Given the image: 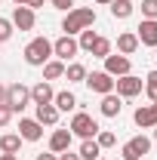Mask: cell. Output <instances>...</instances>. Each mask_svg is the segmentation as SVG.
<instances>
[{
	"mask_svg": "<svg viewBox=\"0 0 157 160\" xmlns=\"http://www.w3.org/2000/svg\"><path fill=\"white\" fill-rule=\"evenodd\" d=\"M93 25H96V9H93V6H74V9H68V16L62 19V31H65L68 37H74L83 28H93Z\"/></svg>",
	"mask_w": 157,
	"mask_h": 160,
	"instance_id": "obj_1",
	"label": "cell"
},
{
	"mask_svg": "<svg viewBox=\"0 0 157 160\" xmlns=\"http://www.w3.org/2000/svg\"><path fill=\"white\" fill-rule=\"evenodd\" d=\"M49 59H53V43L46 37H34L25 46V62H28V65H34V68L40 65V68H43Z\"/></svg>",
	"mask_w": 157,
	"mask_h": 160,
	"instance_id": "obj_2",
	"label": "cell"
},
{
	"mask_svg": "<svg viewBox=\"0 0 157 160\" xmlns=\"http://www.w3.org/2000/svg\"><path fill=\"white\" fill-rule=\"evenodd\" d=\"M68 129H71V136H80V139H96L102 126L96 123V117H93V114L77 111V114L71 117V126H68Z\"/></svg>",
	"mask_w": 157,
	"mask_h": 160,
	"instance_id": "obj_3",
	"label": "cell"
},
{
	"mask_svg": "<svg viewBox=\"0 0 157 160\" xmlns=\"http://www.w3.org/2000/svg\"><path fill=\"white\" fill-rule=\"evenodd\" d=\"M6 105L13 108V114H22L28 105H31V89L25 83H13L6 86Z\"/></svg>",
	"mask_w": 157,
	"mask_h": 160,
	"instance_id": "obj_4",
	"label": "cell"
},
{
	"mask_svg": "<svg viewBox=\"0 0 157 160\" xmlns=\"http://www.w3.org/2000/svg\"><path fill=\"white\" fill-rule=\"evenodd\" d=\"M148 151H151V139H148V136H133L129 142H123L120 157L123 160H142Z\"/></svg>",
	"mask_w": 157,
	"mask_h": 160,
	"instance_id": "obj_5",
	"label": "cell"
},
{
	"mask_svg": "<svg viewBox=\"0 0 157 160\" xmlns=\"http://www.w3.org/2000/svg\"><path fill=\"white\" fill-rule=\"evenodd\" d=\"M114 89H117V96L120 99H136L139 92L145 89V80L136 77V74H123V77L114 80Z\"/></svg>",
	"mask_w": 157,
	"mask_h": 160,
	"instance_id": "obj_6",
	"label": "cell"
},
{
	"mask_svg": "<svg viewBox=\"0 0 157 160\" xmlns=\"http://www.w3.org/2000/svg\"><path fill=\"white\" fill-rule=\"evenodd\" d=\"M93 92H99V96H108V92H114V77L108 74V71H93V74H86V80H83Z\"/></svg>",
	"mask_w": 157,
	"mask_h": 160,
	"instance_id": "obj_7",
	"label": "cell"
},
{
	"mask_svg": "<svg viewBox=\"0 0 157 160\" xmlns=\"http://www.w3.org/2000/svg\"><path fill=\"white\" fill-rule=\"evenodd\" d=\"M80 52V46H77V37H68V34H62L56 43H53V56L59 62H68V59H74Z\"/></svg>",
	"mask_w": 157,
	"mask_h": 160,
	"instance_id": "obj_8",
	"label": "cell"
},
{
	"mask_svg": "<svg viewBox=\"0 0 157 160\" xmlns=\"http://www.w3.org/2000/svg\"><path fill=\"white\" fill-rule=\"evenodd\" d=\"M133 120H136L139 129H154V126H157V102H151V105H139L136 114H133Z\"/></svg>",
	"mask_w": 157,
	"mask_h": 160,
	"instance_id": "obj_9",
	"label": "cell"
},
{
	"mask_svg": "<svg viewBox=\"0 0 157 160\" xmlns=\"http://www.w3.org/2000/svg\"><path fill=\"white\" fill-rule=\"evenodd\" d=\"M105 71H108V74H111V77H123V74H133V65H129V59H126V56H114V52H111V56H105Z\"/></svg>",
	"mask_w": 157,
	"mask_h": 160,
	"instance_id": "obj_10",
	"label": "cell"
},
{
	"mask_svg": "<svg viewBox=\"0 0 157 160\" xmlns=\"http://www.w3.org/2000/svg\"><path fill=\"white\" fill-rule=\"evenodd\" d=\"M9 22H13V28H19V31H31V28H34V22H37V16H34V9H31V6H16Z\"/></svg>",
	"mask_w": 157,
	"mask_h": 160,
	"instance_id": "obj_11",
	"label": "cell"
},
{
	"mask_svg": "<svg viewBox=\"0 0 157 160\" xmlns=\"http://www.w3.org/2000/svg\"><path fill=\"white\" fill-rule=\"evenodd\" d=\"M19 136H22V142H40L43 139V126L34 117H22L19 120Z\"/></svg>",
	"mask_w": 157,
	"mask_h": 160,
	"instance_id": "obj_12",
	"label": "cell"
},
{
	"mask_svg": "<svg viewBox=\"0 0 157 160\" xmlns=\"http://www.w3.org/2000/svg\"><path fill=\"white\" fill-rule=\"evenodd\" d=\"M139 46H157V22L154 19H142V25L136 28Z\"/></svg>",
	"mask_w": 157,
	"mask_h": 160,
	"instance_id": "obj_13",
	"label": "cell"
},
{
	"mask_svg": "<svg viewBox=\"0 0 157 160\" xmlns=\"http://www.w3.org/2000/svg\"><path fill=\"white\" fill-rule=\"evenodd\" d=\"M53 86L49 80H40L37 86H31V105H53Z\"/></svg>",
	"mask_w": 157,
	"mask_h": 160,
	"instance_id": "obj_14",
	"label": "cell"
},
{
	"mask_svg": "<svg viewBox=\"0 0 157 160\" xmlns=\"http://www.w3.org/2000/svg\"><path fill=\"white\" fill-rule=\"evenodd\" d=\"M71 139H74V136H71V129H56V132L49 136V151H53V154L68 151V148H71Z\"/></svg>",
	"mask_w": 157,
	"mask_h": 160,
	"instance_id": "obj_15",
	"label": "cell"
},
{
	"mask_svg": "<svg viewBox=\"0 0 157 160\" xmlns=\"http://www.w3.org/2000/svg\"><path fill=\"white\" fill-rule=\"evenodd\" d=\"M120 96L114 92H108V96H102V105H99V111H102V117H120Z\"/></svg>",
	"mask_w": 157,
	"mask_h": 160,
	"instance_id": "obj_16",
	"label": "cell"
},
{
	"mask_svg": "<svg viewBox=\"0 0 157 160\" xmlns=\"http://www.w3.org/2000/svg\"><path fill=\"white\" fill-rule=\"evenodd\" d=\"M40 126H56L59 123V108L56 105H37V117H34Z\"/></svg>",
	"mask_w": 157,
	"mask_h": 160,
	"instance_id": "obj_17",
	"label": "cell"
},
{
	"mask_svg": "<svg viewBox=\"0 0 157 160\" xmlns=\"http://www.w3.org/2000/svg\"><path fill=\"white\" fill-rule=\"evenodd\" d=\"M139 49V37H136V31H123L117 37V52L120 56H133Z\"/></svg>",
	"mask_w": 157,
	"mask_h": 160,
	"instance_id": "obj_18",
	"label": "cell"
},
{
	"mask_svg": "<svg viewBox=\"0 0 157 160\" xmlns=\"http://www.w3.org/2000/svg\"><path fill=\"white\" fill-rule=\"evenodd\" d=\"M53 105L59 108V111H74L77 108V99H74V92H68V89H62L53 96Z\"/></svg>",
	"mask_w": 157,
	"mask_h": 160,
	"instance_id": "obj_19",
	"label": "cell"
},
{
	"mask_svg": "<svg viewBox=\"0 0 157 160\" xmlns=\"http://www.w3.org/2000/svg\"><path fill=\"white\" fill-rule=\"evenodd\" d=\"M80 160H99L102 157V148H99L96 139H83V145H80Z\"/></svg>",
	"mask_w": 157,
	"mask_h": 160,
	"instance_id": "obj_20",
	"label": "cell"
},
{
	"mask_svg": "<svg viewBox=\"0 0 157 160\" xmlns=\"http://www.w3.org/2000/svg\"><path fill=\"white\" fill-rule=\"evenodd\" d=\"M19 148H22V136H16V132L0 136V151L3 154H19Z\"/></svg>",
	"mask_w": 157,
	"mask_h": 160,
	"instance_id": "obj_21",
	"label": "cell"
},
{
	"mask_svg": "<svg viewBox=\"0 0 157 160\" xmlns=\"http://www.w3.org/2000/svg\"><path fill=\"white\" fill-rule=\"evenodd\" d=\"M59 77H65V62L49 59L43 65V80H59Z\"/></svg>",
	"mask_w": 157,
	"mask_h": 160,
	"instance_id": "obj_22",
	"label": "cell"
},
{
	"mask_svg": "<svg viewBox=\"0 0 157 160\" xmlns=\"http://www.w3.org/2000/svg\"><path fill=\"white\" fill-rule=\"evenodd\" d=\"M111 16L114 19H129L133 16V0H111Z\"/></svg>",
	"mask_w": 157,
	"mask_h": 160,
	"instance_id": "obj_23",
	"label": "cell"
},
{
	"mask_svg": "<svg viewBox=\"0 0 157 160\" xmlns=\"http://www.w3.org/2000/svg\"><path fill=\"white\" fill-rule=\"evenodd\" d=\"M65 77H68V83H83L86 80V68L80 62H71V65H65Z\"/></svg>",
	"mask_w": 157,
	"mask_h": 160,
	"instance_id": "obj_24",
	"label": "cell"
},
{
	"mask_svg": "<svg viewBox=\"0 0 157 160\" xmlns=\"http://www.w3.org/2000/svg\"><path fill=\"white\" fill-rule=\"evenodd\" d=\"M96 59H105V56H111V40L108 37H96V43H93V49H89Z\"/></svg>",
	"mask_w": 157,
	"mask_h": 160,
	"instance_id": "obj_25",
	"label": "cell"
},
{
	"mask_svg": "<svg viewBox=\"0 0 157 160\" xmlns=\"http://www.w3.org/2000/svg\"><path fill=\"white\" fill-rule=\"evenodd\" d=\"M96 37H99V34L93 31V28H83V31H80V37H77V46L89 52V49H93V43H96Z\"/></svg>",
	"mask_w": 157,
	"mask_h": 160,
	"instance_id": "obj_26",
	"label": "cell"
},
{
	"mask_svg": "<svg viewBox=\"0 0 157 160\" xmlns=\"http://www.w3.org/2000/svg\"><path fill=\"white\" fill-rule=\"evenodd\" d=\"M145 92H148L151 102H157V68L148 71V77H145Z\"/></svg>",
	"mask_w": 157,
	"mask_h": 160,
	"instance_id": "obj_27",
	"label": "cell"
},
{
	"mask_svg": "<svg viewBox=\"0 0 157 160\" xmlns=\"http://www.w3.org/2000/svg\"><path fill=\"white\" fill-rule=\"evenodd\" d=\"M96 142H99V148H114V145H117V136H114L111 129H99Z\"/></svg>",
	"mask_w": 157,
	"mask_h": 160,
	"instance_id": "obj_28",
	"label": "cell"
},
{
	"mask_svg": "<svg viewBox=\"0 0 157 160\" xmlns=\"http://www.w3.org/2000/svg\"><path fill=\"white\" fill-rule=\"evenodd\" d=\"M142 19L157 22V0H142Z\"/></svg>",
	"mask_w": 157,
	"mask_h": 160,
	"instance_id": "obj_29",
	"label": "cell"
},
{
	"mask_svg": "<svg viewBox=\"0 0 157 160\" xmlns=\"http://www.w3.org/2000/svg\"><path fill=\"white\" fill-rule=\"evenodd\" d=\"M13 31H16L13 22H9V19H0V43H6V40L13 37Z\"/></svg>",
	"mask_w": 157,
	"mask_h": 160,
	"instance_id": "obj_30",
	"label": "cell"
},
{
	"mask_svg": "<svg viewBox=\"0 0 157 160\" xmlns=\"http://www.w3.org/2000/svg\"><path fill=\"white\" fill-rule=\"evenodd\" d=\"M9 120H13V108L9 105H0V129L9 126Z\"/></svg>",
	"mask_w": 157,
	"mask_h": 160,
	"instance_id": "obj_31",
	"label": "cell"
},
{
	"mask_svg": "<svg viewBox=\"0 0 157 160\" xmlns=\"http://www.w3.org/2000/svg\"><path fill=\"white\" fill-rule=\"evenodd\" d=\"M56 9H74V0H49Z\"/></svg>",
	"mask_w": 157,
	"mask_h": 160,
	"instance_id": "obj_32",
	"label": "cell"
},
{
	"mask_svg": "<svg viewBox=\"0 0 157 160\" xmlns=\"http://www.w3.org/2000/svg\"><path fill=\"white\" fill-rule=\"evenodd\" d=\"M59 160H80V154H71V148H68V151L59 154Z\"/></svg>",
	"mask_w": 157,
	"mask_h": 160,
	"instance_id": "obj_33",
	"label": "cell"
},
{
	"mask_svg": "<svg viewBox=\"0 0 157 160\" xmlns=\"http://www.w3.org/2000/svg\"><path fill=\"white\" fill-rule=\"evenodd\" d=\"M34 160H59V154H53V151H46V154H37Z\"/></svg>",
	"mask_w": 157,
	"mask_h": 160,
	"instance_id": "obj_34",
	"label": "cell"
},
{
	"mask_svg": "<svg viewBox=\"0 0 157 160\" xmlns=\"http://www.w3.org/2000/svg\"><path fill=\"white\" fill-rule=\"evenodd\" d=\"M43 3H46V0H28V3H25V6H31V9H40V6H43Z\"/></svg>",
	"mask_w": 157,
	"mask_h": 160,
	"instance_id": "obj_35",
	"label": "cell"
},
{
	"mask_svg": "<svg viewBox=\"0 0 157 160\" xmlns=\"http://www.w3.org/2000/svg\"><path fill=\"white\" fill-rule=\"evenodd\" d=\"M0 105H6V86H0Z\"/></svg>",
	"mask_w": 157,
	"mask_h": 160,
	"instance_id": "obj_36",
	"label": "cell"
},
{
	"mask_svg": "<svg viewBox=\"0 0 157 160\" xmlns=\"http://www.w3.org/2000/svg\"><path fill=\"white\" fill-rule=\"evenodd\" d=\"M0 160H19V154H0Z\"/></svg>",
	"mask_w": 157,
	"mask_h": 160,
	"instance_id": "obj_37",
	"label": "cell"
},
{
	"mask_svg": "<svg viewBox=\"0 0 157 160\" xmlns=\"http://www.w3.org/2000/svg\"><path fill=\"white\" fill-rule=\"evenodd\" d=\"M13 3H16V6H25V3H28V0H13Z\"/></svg>",
	"mask_w": 157,
	"mask_h": 160,
	"instance_id": "obj_38",
	"label": "cell"
},
{
	"mask_svg": "<svg viewBox=\"0 0 157 160\" xmlns=\"http://www.w3.org/2000/svg\"><path fill=\"white\" fill-rule=\"evenodd\" d=\"M96 3H111V0H96Z\"/></svg>",
	"mask_w": 157,
	"mask_h": 160,
	"instance_id": "obj_39",
	"label": "cell"
},
{
	"mask_svg": "<svg viewBox=\"0 0 157 160\" xmlns=\"http://www.w3.org/2000/svg\"><path fill=\"white\" fill-rule=\"evenodd\" d=\"M154 142H157V126H154Z\"/></svg>",
	"mask_w": 157,
	"mask_h": 160,
	"instance_id": "obj_40",
	"label": "cell"
},
{
	"mask_svg": "<svg viewBox=\"0 0 157 160\" xmlns=\"http://www.w3.org/2000/svg\"><path fill=\"white\" fill-rule=\"evenodd\" d=\"M99 160H108V157H99Z\"/></svg>",
	"mask_w": 157,
	"mask_h": 160,
	"instance_id": "obj_41",
	"label": "cell"
}]
</instances>
